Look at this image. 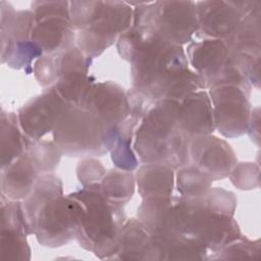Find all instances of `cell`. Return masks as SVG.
I'll list each match as a JSON object with an SVG mask.
<instances>
[{
	"mask_svg": "<svg viewBox=\"0 0 261 261\" xmlns=\"http://www.w3.org/2000/svg\"><path fill=\"white\" fill-rule=\"evenodd\" d=\"M185 51L190 67L205 81L219 72L229 56L225 42L216 39L193 40Z\"/></svg>",
	"mask_w": 261,
	"mask_h": 261,
	"instance_id": "ac0fdd59",
	"label": "cell"
},
{
	"mask_svg": "<svg viewBox=\"0 0 261 261\" xmlns=\"http://www.w3.org/2000/svg\"><path fill=\"white\" fill-rule=\"evenodd\" d=\"M173 228L175 231L201 242L212 254L239 239L242 233L233 216L215 212L200 198L174 196Z\"/></svg>",
	"mask_w": 261,
	"mask_h": 261,
	"instance_id": "8992f818",
	"label": "cell"
},
{
	"mask_svg": "<svg viewBox=\"0 0 261 261\" xmlns=\"http://www.w3.org/2000/svg\"><path fill=\"white\" fill-rule=\"evenodd\" d=\"M134 138L116 136V140L110 149L111 160L116 168L134 171L139 167V158L133 147Z\"/></svg>",
	"mask_w": 261,
	"mask_h": 261,
	"instance_id": "1f68e13d",
	"label": "cell"
},
{
	"mask_svg": "<svg viewBox=\"0 0 261 261\" xmlns=\"http://www.w3.org/2000/svg\"><path fill=\"white\" fill-rule=\"evenodd\" d=\"M162 260H209V252L201 242L180 232L152 234L150 261Z\"/></svg>",
	"mask_w": 261,
	"mask_h": 261,
	"instance_id": "2e32d148",
	"label": "cell"
},
{
	"mask_svg": "<svg viewBox=\"0 0 261 261\" xmlns=\"http://www.w3.org/2000/svg\"><path fill=\"white\" fill-rule=\"evenodd\" d=\"M261 246L259 240H250L245 236L227 244L214 254L209 259L212 260H246L260 259Z\"/></svg>",
	"mask_w": 261,
	"mask_h": 261,
	"instance_id": "f546056e",
	"label": "cell"
},
{
	"mask_svg": "<svg viewBox=\"0 0 261 261\" xmlns=\"http://www.w3.org/2000/svg\"><path fill=\"white\" fill-rule=\"evenodd\" d=\"M152 250V234L138 218L126 219L118 238L113 259L149 260Z\"/></svg>",
	"mask_w": 261,
	"mask_h": 261,
	"instance_id": "44dd1931",
	"label": "cell"
},
{
	"mask_svg": "<svg viewBox=\"0 0 261 261\" xmlns=\"http://www.w3.org/2000/svg\"><path fill=\"white\" fill-rule=\"evenodd\" d=\"M40 173L27 153L12 163L1 168V197L13 201H23L31 193Z\"/></svg>",
	"mask_w": 261,
	"mask_h": 261,
	"instance_id": "d6986e66",
	"label": "cell"
},
{
	"mask_svg": "<svg viewBox=\"0 0 261 261\" xmlns=\"http://www.w3.org/2000/svg\"><path fill=\"white\" fill-rule=\"evenodd\" d=\"M106 172L103 164L94 157L82 158L75 168L76 177L83 187L100 182Z\"/></svg>",
	"mask_w": 261,
	"mask_h": 261,
	"instance_id": "e575fe53",
	"label": "cell"
},
{
	"mask_svg": "<svg viewBox=\"0 0 261 261\" xmlns=\"http://www.w3.org/2000/svg\"><path fill=\"white\" fill-rule=\"evenodd\" d=\"M133 13L134 8L126 1H104L96 22L76 33L75 45L92 59L100 56L132 27Z\"/></svg>",
	"mask_w": 261,
	"mask_h": 261,
	"instance_id": "ba28073f",
	"label": "cell"
},
{
	"mask_svg": "<svg viewBox=\"0 0 261 261\" xmlns=\"http://www.w3.org/2000/svg\"><path fill=\"white\" fill-rule=\"evenodd\" d=\"M1 233L0 260L28 261L31 259V248L27 239V225L22 201L1 198Z\"/></svg>",
	"mask_w": 261,
	"mask_h": 261,
	"instance_id": "7c38bea8",
	"label": "cell"
},
{
	"mask_svg": "<svg viewBox=\"0 0 261 261\" xmlns=\"http://www.w3.org/2000/svg\"><path fill=\"white\" fill-rule=\"evenodd\" d=\"M104 1H69V18L74 31L90 28L100 17Z\"/></svg>",
	"mask_w": 261,
	"mask_h": 261,
	"instance_id": "4dcf8cb0",
	"label": "cell"
},
{
	"mask_svg": "<svg viewBox=\"0 0 261 261\" xmlns=\"http://www.w3.org/2000/svg\"><path fill=\"white\" fill-rule=\"evenodd\" d=\"M133 8L132 25L145 36L163 39L175 45H186L194 40L198 30L195 1L127 2Z\"/></svg>",
	"mask_w": 261,
	"mask_h": 261,
	"instance_id": "5b68a950",
	"label": "cell"
},
{
	"mask_svg": "<svg viewBox=\"0 0 261 261\" xmlns=\"http://www.w3.org/2000/svg\"><path fill=\"white\" fill-rule=\"evenodd\" d=\"M177 101L154 102L140 122L133 147L142 163H162L174 170L190 163L191 140L179 129Z\"/></svg>",
	"mask_w": 261,
	"mask_h": 261,
	"instance_id": "7a4b0ae2",
	"label": "cell"
},
{
	"mask_svg": "<svg viewBox=\"0 0 261 261\" xmlns=\"http://www.w3.org/2000/svg\"><path fill=\"white\" fill-rule=\"evenodd\" d=\"M246 134H248L252 142H254L257 146H259V143H260V109L259 107L252 109Z\"/></svg>",
	"mask_w": 261,
	"mask_h": 261,
	"instance_id": "74e56055",
	"label": "cell"
},
{
	"mask_svg": "<svg viewBox=\"0 0 261 261\" xmlns=\"http://www.w3.org/2000/svg\"><path fill=\"white\" fill-rule=\"evenodd\" d=\"M30 142L31 140L24 136L19 126L17 113L2 109L0 114L1 168L6 167L25 153Z\"/></svg>",
	"mask_w": 261,
	"mask_h": 261,
	"instance_id": "d4e9b609",
	"label": "cell"
},
{
	"mask_svg": "<svg viewBox=\"0 0 261 261\" xmlns=\"http://www.w3.org/2000/svg\"><path fill=\"white\" fill-rule=\"evenodd\" d=\"M77 106L112 127H117L129 112L127 91L111 81L94 82L85 91Z\"/></svg>",
	"mask_w": 261,
	"mask_h": 261,
	"instance_id": "8fae6325",
	"label": "cell"
},
{
	"mask_svg": "<svg viewBox=\"0 0 261 261\" xmlns=\"http://www.w3.org/2000/svg\"><path fill=\"white\" fill-rule=\"evenodd\" d=\"M31 10L36 19L48 16L69 17V1H34L31 3Z\"/></svg>",
	"mask_w": 261,
	"mask_h": 261,
	"instance_id": "8d00e7d4",
	"label": "cell"
},
{
	"mask_svg": "<svg viewBox=\"0 0 261 261\" xmlns=\"http://www.w3.org/2000/svg\"><path fill=\"white\" fill-rule=\"evenodd\" d=\"M89 71H73L61 76L54 85L59 96L69 105H77L85 91L94 83Z\"/></svg>",
	"mask_w": 261,
	"mask_h": 261,
	"instance_id": "f1b7e54d",
	"label": "cell"
},
{
	"mask_svg": "<svg viewBox=\"0 0 261 261\" xmlns=\"http://www.w3.org/2000/svg\"><path fill=\"white\" fill-rule=\"evenodd\" d=\"M72 194L85 207L75 234L80 247L100 259H113L120 230L126 220L123 205L104 197L99 182L83 187Z\"/></svg>",
	"mask_w": 261,
	"mask_h": 261,
	"instance_id": "3957f363",
	"label": "cell"
},
{
	"mask_svg": "<svg viewBox=\"0 0 261 261\" xmlns=\"http://www.w3.org/2000/svg\"><path fill=\"white\" fill-rule=\"evenodd\" d=\"M85 213L83 203L71 193L48 202L40 211L35 236L40 245L58 248L75 240V234Z\"/></svg>",
	"mask_w": 261,
	"mask_h": 261,
	"instance_id": "52a82bcc",
	"label": "cell"
},
{
	"mask_svg": "<svg viewBox=\"0 0 261 261\" xmlns=\"http://www.w3.org/2000/svg\"><path fill=\"white\" fill-rule=\"evenodd\" d=\"M213 180L203 170L192 163H188L175 172V188L178 196L195 199L203 196L211 187Z\"/></svg>",
	"mask_w": 261,
	"mask_h": 261,
	"instance_id": "4316f807",
	"label": "cell"
},
{
	"mask_svg": "<svg viewBox=\"0 0 261 261\" xmlns=\"http://www.w3.org/2000/svg\"><path fill=\"white\" fill-rule=\"evenodd\" d=\"M261 6L244 16L234 32L224 40L229 53L260 57Z\"/></svg>",
	"mask_w": 261,
	"mask_h": 261,
	"instance_id": "cb8c5ba5",
	"label": "cell"
},
{
	"mask_svg": "<svg viewBox=\"0 0 261 261\" xmlns=\"http://www.w3.org/2000/svg\"><path fill=\"white\" fill-rule=\"evenodd\" d=\"M63 195V184L53 173L40 174L30 195L22 201V209L30 234L35 233L37 217L42 208L54 198Z\"/></svg>",
	"mask_w": 261,
	"mask_h": 261,
	"instance_id": "7402d4cb",
	"label": "cell"
},
{
	"mask_svg": "<svg viewBox=\"0 0 261 261\" xmlns=\"http://www.w3.org/2000/svg\"><path fill=\"white\" fill-rule=\"evenodd\" d=\"M198 39L226 40L237 29L243 16L231 1L204 0L196 2Z\"/></svg>",
	"mask_w": 261,
	"mask_h": 261,
	"instance_id": "5bb4252c",
	"label": "cell"
},
{
	"mask_svg": "<svg viewBox=\"0 0 261 261\" xmlns=\"http://www.w3.org/2000/svg\"><path fill=\"white\" fill-rule=\"evenodd\" d=\"M25 153L40 174L52 173L59 165L62 153L54 141H31Z\"/></svg>",
	"mask_w": 261,
	"mask_h": 261,
	"instance_id": "83f0119b",
	"label": "cell"
},
{
	"mask_svg": "<svg viewBox=\"0 0 261 261\" xmlns=\"http://www.w3.org/2000/svg\"><path fill=\"white\" fill-rule=\"evenodd\" d=\"M215 129L224 138H238L247 133L252 111L250 91L238 86H216L208 89Z\"/></svg>",
	"mask_w": 261,
	"mask_h": 261,
	"instance_id": "9c48e42d",
	"label": "cell"
},
{
	"mask_svg": "<svg viewBox=\"0 0 261 261\" xmlns=\"http://www.w3.org/2000/svg\"><path fill=\"white\" fill-rule=\"evenodd\" d=\"M136 177L133 171L112 168L99 182L100 192L108 200L124 205L134 196Z\"/></svg>",
	"mask_w": 261,
	"mask_h": 261,
	"instance_id": "484cf974",
	"label": "cell"
},
{
	"mask_svg": "<svg viewBox=\"0 0 261 261\" xmlns=\"http://www.w3.org/2000/svg\"><path fill=\"white\" fill-rule=\"evenodd\" d=\"M189 155L190 163L207 173L213 181L226 178L238 162L231 146L212 134L193 138Z\"/></svg>",
	"mask_w": 261,
	"mask_h": 261,
	"instance_id": "4fadbf2b",
	"label": "cell"
},
{
	"mask_svg": "<svg viewBox=\"0 0 261 261\" xmlns=\"http://www.w3.org/2000/svg\"><path fill=\"white\" fill-rule=\"evenodd\" d=\"M130 63L132 88L152 102L181 101L206 89V81L190 67L182 46L145 36Z\"/></svg>",
	"mask_w": 261,
	"mask_h": 261,
	"instance_id": "6da1fadb",
	"label": "cell"
},
{
	"mask_svg": "<svg viewBox=\"0 0 261 261\" xmlns=\"http://www.w3.org/2000/svg\"><path fill=\"white\" fill-rule=\"evenodd\" d=\"M260 167L256 162H237L227 177L239 190L250 191L257 189L260 184Z\"/></svg>",
	"mask_w": 261,
	"mask_h": 261,
	"instance_id": "836d02e7",
	"label": "cell"
},
{
	"mask_svg": "<svg viewBox=\"0 0 261 261\" xmlns=\"http://www.w3.org/2000/svg\"><path fill=\"white\" fill-rule=\"evenodd\" d=\"M75 39V31L67 16H48L36 19L32 32V41L44 54L56 53L73 47Z\"/></svg>",
	"mask_w": 261,
	"mask_h": 261,
	"instance_id": "e0dca14e",
	"label": "cell"
},
{
	"mask_svg": "<svg viewBox=\"0 0 261 261\" xmlns=\"http://www.w3.org/2000/svg\"><path fill=\"white\" fill-rule=\"evenodd\" d=\"M144 38L145 35L139 29L132 25L116 41V49L119 56L123 60L130 62Z\"/></svg>",
	"mask_w": 261,
	"mask_h": 261,
	"instance_id": "d590c367",
	"label": "cell"
},
{
	"mask_svg": "<svg viewBox=\"0 0 261 261\" xmlns=\"http://www.w3.org/2000/svg\"><path fill=\"white\" fill-rule=\"evenodd\" d=\"M177 123L190 140L215 130L212 104L206 90L193 93L178 102Z\"/></svg>",
	"mask_w": 261,
	"mask_h": 261,
	"instance_id": "9a60e30c",
	"label": "cell"
},
{
	"mask_svg": "<svg viewBox=\"0 0 261 261\" xmlns=\"http://www.w3.org/2000/svg\"><path fill=\"white\" fill-rule=\"evenodd\" d=\"M174 195L143 199L137 210V218L151 234L177 232L173 228Z\"/></svg>",
	"mask_w": 261,
	"mask_h": 261,
	"instance_id": "603a6c76",
	"label": "cell"
},
{
	"mask_svg": "<svg viewBox=\"0 0 261 261\" xmlns=\"http://www.w3.org/2000/svg\"><path fill=\"white\" fill-rule=\"evenodd\" d=\"M52 135L63 155L94 157L110 151L116 140L117 127L106 125L77 105H68L59 115Z\"/></svg>",
	"mask_w": 261,
	"mask_h": 261,
	"instance_id": "277c9868",
	"label": "cell"
},
{
	"mask_svg": "<svg viewBox=\"0 0 261 261\" xmlns=\"http://www.w3.org/2000/svg\"><path fill=\"white\" fill-rule=\"evenodd\" d=\"M209 209L228 216H233L237 208L236 195L222 188H210L203 196L199 197Z\"/></svg>",
	"mask_w": 261,
	"mask_h": 261,
	"instance_id": "d6a6232c",
	"label": "cell"
},
{
	"mask_svg": "<svg viewBox=\"0 0 261 261\" xmlns=\"http://www.w3.org/2000/svg\"><path fill=\"white\" fill-rule=\"evenodd\" d=\"M68 105L53 86L45 88L42 94L18 109L17 118L22 133L31 141L43 139L53 130L59 115Z\"/></svg>",
	"mask_w": 261,
	"mask_h": 261,
	"instance_id": "30bf717a",
	"label": "cell"
},
{
	"mask_svg": "<svg viewBox=\"0 0 261 261\" xmlns=\"http://www.w3.org/2000/svg\"><path fill=\"white\" fill-rule=\"evenodd\" d=\"M175 170L162 163H142L136 171V185L142 199L169 197L175 188Z\"/></svg>",
	"mask_w": 261,
	"mask_h": 261,
	"instance_id": "ffe728a7",
	"label": "cell"
}]
</instances>
